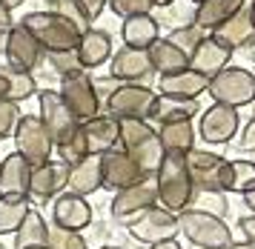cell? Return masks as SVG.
Masks as SVG:
<instances>
[{
	"label": "cell",
	"instance_id": "obj_17",
	"mask_svg": "<svg viewBox=\"0 0 255 249\" xmlns=\"http://www.w3.org/2000/svg\"><path fill=\"white\" fill-rule=\"evenodd\" d=\"M104 189V172H101V155H86L83 160L72 163L66 172V192L78 195V198H89V195Z\"/></svg>",
	"mask_w": 255,
	"mask_h": 249
},
{
	"label": "cell",
	"instance_id": "obj_59",
	"mask_svg": "<svg viewBox=\"0 0 255 249\" xmlns=\"http://www.w3.org/2000/svg\"><path fill=\"white\" fill-rule=\"evenodd\" d=\"M0 249H3V241H0Z\"/></svg>",
	"mask_w": 255,
	"mask_h": 249
},
{
	"label": "cell",
	"instance_id": "obj_5",
	"mask_svg": "<svg viewBox=\"0 0 255 249\" xmlns=\"http://www.w3.org/2000/svg\"><path fill=\"white\" fill-rule=\"evenodd\" d=\"M209 98L221 106H253L255 103V78L250 69L244 66H227L224 72H218L215 78L209 80Z\"/></svg>",
	"mask_w": 255,
	"mask_h": 249
},
{
	"label": "cell",
	"instance_id": "obj_24",
	"mask_svg": "<svg viewBox=\"0 0 255 249\" xmlns=\"http://www.w3.org/2000/svg\"><path fill=\"white\" fill-rule=\"evenodd\" d=\"M212 37H215L221 46H227L230 52H238V49L253 46L255 43V26H253V17H250V9L244 6L235 17H230L224 26H218V29L212 32Z\"/></svg>",
	"mask_w": 255,
	"mask_h": 249
},
{
	"label": "cell",
	"instance_id": "obj_27",
	"mask_svg": "<svg viewBox=\"0 0 255 249\" xmlns=\"http://www.w3.org/2000/svg\"><path fill=\"white\" fill-rule=\"evenodd\" d=\"M146 55H149V63H152V72L163 78V75H175V72H184L189 69V57L178 49L175 43H169L166 37H158L155 43L146 49Z\"/></svg>",
	"mask_w": 255,
	"mask_h": 249
},
{
	"label": "cell",
	"instance_id": "obj_58",
	"mask_svg": "<svg viewBox=\"0 0 255 249\" xmlns=\"http://www.w3.org/2000/svg\"><path fill=\"white\" fill-rule=\"evenodd\" d=\"M0 166H3V158H0Z\"/></svg>",
	"mask_w": 255,
	"mask_h": 249
},
{
	"label": "cell",
	"instance_id": "obj_32",
	"mask_svg": "<svg viewBox=\"0 0 255 249\" xmlns=\"http://www.w3.org/2000/svg\"><path fill=\"white\" fill-rule=\"evenodd\" d=\"M46 232H49V221H43V215L37 209H29V215L23 218L20 229L14 232V247L17 249L46 247Z\"/></svg>",
	"mask_w": 255,
	"mask_h": 249
},
{
	"label": "cell",
	"instance_id": "obj_42",
	"mask_svg": "<svg viewBox=\"0 0 255 249\" xmlns=\"http://www.w3.org/2000/svg\"><path fill=\"white\" fill-rule=\"evenodd\" d=\"M46 11H52V14H60V17H66V20L78 23L81 29H89L86 26V20H83V14L78 11V6H75V0H46Z\"/></svg>",
	"mask_w": 255,
	"mask_h": 249
},
{
	"label": "cell",
	"instance_id": "obj_39",
	"mask_svg": "<svg viewBox=\"0 0 255 249\" xmlns=\"http://www.w3.org/2000/svg\"><path fill=\"white\" fill-rule=\"evenodd\" d=\"M55 152H58L60 163H66V166H72V163H78V160H83L89 152H86V140H83L81 129H78V135H72L69 140H63L60 146H55Z\"/></svg>",
	"mask_w": 255,
	"mask_h": 249
},
{
	"label": "cell",
	"instance_id": "obj_26",
	"mask_svg": "<svg viewBox=\"0 0 255 249\" xmlns=\"http://www.w3.org/2000/svg\"><path fill=\"white\" fill-rule=\"evenodd\" d=\"M218 183H221V192H227V195L250 192L255 186V160H241V158L224 160Z\"/></svg>",
	"mask_w": 255,
	"mask_h": 249
},
{
	"label": "cell",
	"instance_id": "obj_11",
	"mask_svg": "<svg viewBox=\"0 0 255 249\" xmlns=\"http://www.w3.org/2000/svg\"><path fill=\"white\" fill-rule=\"evenodd\" d=\"M43 60V49L32 34L26 32L20 23H14L9 29L6 37V66L14 72H26V75H35V69Z\"/></svg>",
	"mask_w": 255,
	"mask_h": 249
},
{
	"label": "cell",
	"instance_id": "obj_48",
	"mask_svg": "<svg viewBox=\"0 0 255 249\" xmlns=\"http://www.w3.org/2000/svg\"><path fill=\"white\" fill-rule=\"evenodd\" d=\"M241 198H244V206H247V209H250V212L255 215V186L250 189V192H244Z\"/></svg>",
	"mask_w": 255,
	"mask_h": 249
},
{
	"label": "cell",
	"instance_id": "obj_52",
	"mask_svg": "<svg viewBox=\"0 0 255 249\" xmlns=\"http://www.w3.org/2000/svg\"><path fill=\"white\" fill-rule=\"evenodd\" d=\"M152 3H155V6H161V9H169L175 0H152Z\"/></svg>",
	"mask_w": 255,
	"mask_h": 249
},
{
	"label": "cell",
	"instance_id": "obj_10",
	"mask_svg": "<svg viewBox=\"0 0 255 249\" xmlns=\"http://www.w3.org/2000/svg\"><path fill=\"white\" fill-rule=\"evenodd\" d=\"M241 129V118H238V109L232 106H221V103H212L209 109L201 112V121H198V135L207 146H224L230 143L232 137L238 135Z\"/></svg>",
	"mask_w": 255,
	"mask_h": 249
},
{
	"label": "cell",
	"instance_id": "obj_47",
	"mask_svg": "<svg viewBox=\"0 0 255 249\" xmlns=\"http://www.w3.org/2000/svg\"><path fill=\"white\" fill-rule=\"evenodd\" d=\"M12 26H14V23H12V11L6 9V6H3V0H0V32H9Z\"/></svg>",
	"mask_w": 255,
	"mask_h": 249
},
{
	"label": "cell",
	"instance_id": "obj_18",
	"mask_svg": "<svg viewBox=\"0 0 255 249\" xmlns=\"http://www.w3.org/2000/svg\"><path fill=\"white\" fill-rule=\"evenodd\" d=\"M224 160L218 152H209V149H192L186 152V163H189V172H192V183H195L198 192H221V166Z\"/></svg>",
	"mask_w": 255,
	"mask_h": 249
},
{
	"label": "cell",
	"instance_id": "obj_23",
	"mask_svg": "<svg viewBox=\"0 0 255 249\" xmlns=\"http://www.w3.org/2000/svg\"><path fill=\"white\" fill-rule=\"evenodd\" d=\"M244 6H247V0H201L192 11V23L201 32L212 34L218 26H224L230 17H235Z\"/></svg>",
	"mask_w": 255,
	"mask_h": 249
},
{
	"label": "cell",
	"instance_id": "obj_14",
	"mask_svg": "<svg viewBox=\"0 0 255 249\" xmlns=\"http://www.w3.org/2000/svg\"><path fill=\"white\" fill-rule=\"evenodd\" d=\"M109 75H112L118 83H140V86H146L155 72H152L149 55H146L143 49L121 46V49L112 52V57H109Z\"/></svg>",
	"mask_w": 255,
	"mask_h": 249
},
{
	"label": "cell",
	"instance_id": "obj_51",
	"mask_svg": "<svg viewBox=\"0 0 255 249\" xmlns=\"http://www.w3.org/2000/svg\"><path fill=\"white\" fill-rule=\"evenodd\" d=\"M6 37H9V32H0V55H6Z\"/></svg>",
	"mask_w": 255,
	"mask_h": 249
},
{
	"label": "cell",
	"instance_id": "obj_49",
	"mask_svg": "<svg viewBox=\"0 0 255 249\" xmlns=\"http://www.w3.org/2000/svg\"><path fill=\"white\" fill-rule=\"evenodd\" d=\"M146 249H184L178 241H163V244H152V247H146Z\"/></svg>",
	"mask_w": 255,
	"mask_h": 249
},
{
	"label": "cell",
	"instance_id": "obj_35",
	"mask_svg": "<svg viewBox=\"0 0 255 249\" xmlns=\"http://www.w3.org/2000/svg\"><path fill=\"white\" fill-rule=\"evenodd\" d=\"M189 209H198V212H207V215H215V218H227L230 201H227V192H198L195 189Z\"/></svg>",
	"mask_w": 255,
	"mask_h": 249
},
{
	"label": "cell",
	"instance_id": "obj_6",
	"mask_svg": "<svg viewBox=\"0 0 255 249\" xmlns=\"http://www.w3.org/2000/svg\"><path fill=\"white\" fill-rule=\"evenodd\" d=\"M158 206V192H155V181L143 178L135 186H127L121 192L112 195V204H109V215L118 227H132L138 218H143L149 209Z\"/></svg>",
	"mask_w": 255,
	"mask_h": 249
},
{
	"label": "cell",
	"instance_id": "obj_33",
	"mask_svg": "<svg viewBox=\"0 0 255 249\" xmlns=\"http://www.w3.org/2000/svg\"><path fill=\"white\" fill-rule=\"evenodd\" d=\"M32 201L29 198H0V238L3 235H14L23 218L29 215Z\"/></svg>",
	"mask_w": 255,
	"mask_h": 249
},
{
	"label": "cell",
	"instance_id": "obj_31",
	"mask_svg": "<svg viewBox=\"0 0 255 249\" xmlns=\"http://www.w3.org/2000/svg\"><path fill=\"white\" fill-rule=\"evenodd\" d=\"M129 158L138 163V169L146 175V178H152L155 172H158V166H161V160H163V146H161V140H158V129H155V135L149 137H143L140 143H135V146H129L124 149Z\"/></svg>",
	"mask_w": 255,
	"mask_h": 249
},
{
	"label": "cell",
	"instance_id": "obj_54",
	"mask_svg": "<svg viewBox=\"0 0 255 249\" xmlns=\"http://www.w3.org/2000/svg\"><path fill=\"white\" fill-rule=\"evenodd\" d=\"M95 249H124L121 244H106V247H95Z\"/></svg>",
	"mask_w": 255,
	"mask_h": 249
},
{
	"label": "cell",
	"instance_id": "obj_57",
	"mask_svg": "<svg viewBox=\"0 0 255 249\" xmlns=\"http://www.w3.org/2000/svg\"><path fill=\"white\" fill-rule=\"evenodd\" d=\"M192 3H195V6H198V3H201V0H192Z\"/></svg>",
	"mask_w": 255,
	"mask_h": 249
},
{
	"label": "cell",
	"instance_id": "obj_41",
	"mask_svg": "<svg viewBox=\"0 0 255 249\" xmlns=\"http://www.w3.org/2000/svg\"><path fill=\"white\" fill-rule=\"evenodd\" d=\"M20 121V103H12L6 98H0V140L3 137H12Z\"/></svg>",
	"mask_w": 255,
	"mask_h": 249
},
{
	"label": "cell",
	"instance_id": "obj_2",
	"mask_svg": "<svg viewBox=\"0 0 255 249\" xmlns=\"http://www.w3.org/2000/svg\"><path fill=\"white\" fill-rule=\"evenodd\" d=\"M20 26L40 43L43 55L78 49L81 34L86 32L78 23L66 20V17H60V14H52V11H29L23 20H20Z\"/></svg>",
	"mask_w": 255,
	"mask_h": 249
},
{
	"label": "cell",
	"instance_id": "obj_28",
	"mask_svg": "<svg viewBox=\"0 0 255 249\" xmlns=\"http://www.w3.org/2000/svg\"><path fill=\"white\" fill-rule=\"evenodd\" d=\"M121 37H124V46H129V49H143L146 52L161 37V29H158V20L152 14H138V17H127L124 20Z\"/></svg>",
	"mask_w": 255,
	"mask_h": 249
},
{
	"label": "cell",
	"instance_id": "obj_46",
	"mask_svg": "<svg viewBox=\"0 0 255 249\" xmlns=\"http://www.w3.org/2000/svg\"><path fill=\"white\" fill-rule=\"evenodd\" d=\"M238 229L244 232V241L255 247V215H244L241 221H238Z\"/></svg>",
	"mask_w": 255,
	"mask_h": 249
},
{
	"label": "cell",
	"instance_id": "obj_29",
	"mask_svg": "<svg viewBox=\"0 0 255 249\" xmlns=\"http://www.w3.org/2000/svg\"><path fill=\"white\" fill-rule=\"evenodd\" d=\"M195 126L192 121H181V124H163L158 126V140H161L163 152H178V155H186L195 149Z\"/></svg>",
	"mask_w": 255,
	"mask_h": 249
},
{
	"label": "cell",
	"instance_id": "obj_60",
	"mask_svg": "<svg viewBox=\"0 0 255 249\" xmlns=\"http://www.w3.org/2000/svg\"><path fill=\"white\" fill-rule=\"evenodd\" d=\"M253 78H255V69H253Z\"/></svg>",
	"mask_w": 255,
	"mask_h": 249
},
{
	"label": "cell",
	"instance_id": "obj_9",
	"mask_svg": "<svg viewBox=\"0 0 255 249\" xmlns=\"http://www.w3.org/2000/svg\"><path fill=\"white\" fill-rule=\"evenodd\" d=\"M60 101L69 106V112L86 124V121H92L101 115V101H98V95H95V83L92 78L86 75V72H78V75H66V78H60Z\"/></svg>",
	"mask_w": 255,
	"mask_h": 249
},
{
	"label": "cell",
	"instance_id": "obj_20",
	"mask_svg": "<svg viewBox=\"0 0 255 249\" xmlns=\"http://www.w3.org/2000/svg\"><path fill=\"white\" fill-rule=\"evenodd\" d=\"M81 135H83V140H86V152H89V155H104L109 149H118L121 126H118L115 118L98 115L92 121L81 124Z\"/></svg>",
	"mask_w": 255,
	"mask_h": 249
},
{
	"label": "cell",
	"instance_id": "obj_37",
	"mask_svg": "<svg viewBox=\"0 0 255 249\" xmlns=\"http://www.w3.org/2000/svg\"><path fill=\"white\" fill-rule=\"evenodd\" d=\"M46 247L49 249H89V244L83 238V232H72V229H60L55 224H49Z\"/></svg>",
	"mask_w": 255,
	"mask_h": 249
},
{
	"label": "cell",
	"instance_id": "obj_8",
	"mask_svg": "<svg viewBox=\"0 0 255 249\" xmlns=\"http://www.w3.org/2000/svg\"><path fill=\"white\" fill-rule=\"evenodd\" d=\"M37 118L46 126V132L52 135L55 146H60L63 140H69L72 135H78L81 121L69 112V106L60 101V95L55 89H40L37 92Z\"/></svg>",
	"mask_w": 255,
	"mask_h": 249
},
{
	"label": "cell",
	"instance_id": "obj_22",
	"mask_svg": "<svg viewBox=\"0 0 255 249\" xmlns=\"http://www.w3.org/2000/svg\"><path fill=\"white\" fill-rule=\"evenodd\" d=\"M29 178L32 163L17 152L6 155L0 166V198H29Z\"/></svg>",
	"mask_w": 255,
	"mask_h": 249
},
{
	"label": "cell",
	"instance_id": "obj_53",
	"mask_svg": "<svg viewBox=\"0 0 255 249\" xmlns=\"http://www.w3.org/2000/svg\"><path fill=\"white\" fill-rule=\"evenodd\" d=\"M247 9H250V17H253V26H255V0H250V6H247Z\"/></svg>",
	"mask_w": 255,
	"mask_h": 249
},
{
	"label": "cell",
	"instance_id": "obj_36",
	"mask_svg": "<svg viewBox=\"0 0 255 249\" xmlns=\"http://www.w3.org/2000/svg\"><path fill=\"white\" fill-rule=\"evenodd\" d=\"M204 37H207V32H201L195 23H184V26H175L166 40H169V43H175L186 57H189V55L198 49V43H201Z\"/></svg>",
	"mask_w": 255,
	"mask_h": 249
},
{
	"label": "cell",
	"instance_id": "obj_13",
	"mask_svg": "<svg viewBox=\"0 0 255 249\" xmlns=\"http://www.w3.org/2000/svg\"><path fill=\"white\" fill-rule=\"evenodd\" d=\"M101 172H104V189H109L112 195L127 189V186H135V183H140L146 178L138 169V163L129 158L121 146L101 155Z\"/></svg>",
	"mask_w": 255,
	"mask_h": 249
},
{
	"label": "cell",
	"instance_id": "obj_7",
	"mask_svg": "<svg viewBox=\"0 0 255 249\" xmlns=\"http://www.w3.org/2000/svg\"><path fill=\"white\" fill-rule=\"evenodd\" d=\"M14 152L26 158L32 166H40L52 160V152H55V140L46 132V126L40 124L37 115H20L17 121V129H14Z\"/></svg>",
	"mask_w": 255,
	"mask_h": 249
},
{
	"label": "cell",
	"instance_id": "obj_55",
	"mask_svg": "<svg viewBox=\"0 0 255 249\" xmlns=\"http://www.w3.org/2000/svg\"><path fill=\"white\" fill-rule=\"evenodd\" d=\"M0 98H6V83H3V75H0Z\"/></svg>",
	"mask_w": 255,
	"mask_h": 249
},
{
	"label": "cell",
	"instance_id": "obj_30",
	"mask_svg": "<svg viewBox=\"0 0 255 249\" xmlns=\"http://www.w3.org/2000/svg\"><path fill=\"white\" fill-rule=\"evenodd\" d=\"M198 112H201L198 101H178V98H163V95H158V103H155L152 121H155L158 126H163V124H181V121H192Z\"/></svg>",
	"mask_w": 255,
	"mask_h": 249
},
{
	"label": "cell",
	"instance_id": "obj_34",
	"mask_svg": "<svg viewBox=\"0 0 255 249\" xmlns=\"http://www.w3.org/2000/svg\"><path fill=\"white\" fill-rule=\"evenodd\" d=\"M0 75H3V83H6V101L23 103V101H29L32 95H37V80H35V75L14 72V69H9V66L0 69Z\"/></svg>",
	"mask_w": 255,
	"mask_h": 249
},
{
	"label": "cell",
	"instance_id": "obj_40",
	"mask_svg": "<svg viewBox=\"0 0 255 249\" xmlns=\"http://www.w3.org/2000/svg\"><path fill=\"white\" fill-rule=\"evenodd\" d=\"M109 9L115 11L118 17H138V14H152V9H155V3L152 0H109L106 3Z\"/></svg>",
	"mask_w": 255,
	"mask_h": 249
},
{
	"label": "cell",
	"instance_id": "obj_15",
	"mask_svg": "<svg viewBox=\"0 0 255 249\" xmlns=\"http://www.w3.org/2000/svg\"><path fill=\"white\" fill-rule=\"evenodd\" d=\"M66 172H69V166L60 163V160H46L40 166H32L29 201L32 204H49L60 192H66Z\"/></svg>",
	"mask_w": 255,
	"mask_h": 249
},
{
	"label": "cell",
	"instance_id": "obj_44",
	"mask_svg": "<svg viewBox=\"0 0 255 249\" xmlns=\"http://www.w3.org/2000/svg\"><path fill=\"white\" fill-rule=\"evenodd\" d=\"M92 83H95V95H98L101 106H104V103L109 101V95H112V92H115L118 86H121V83H118V80L112 78V75H109V78H95Z\"/></svg>",
	"mask_w": 255,
	"mask_h": 249
},
{
	"label": "cell",
	"instance_id": "obj_16",
	"mask_svg": "<svg viewBox=\"0 0 255 249\" xmlns=\"http://www.w3.org/2000/svg\"><path fill=\"white\" fill-rule=\"evenodd\" d=\"M95 221V209L86 198H78V195L60 192L55 201H52V221L60 229H72V232H86Z\"/></svg>",
	"mask_w": 255,
	"mask_h": 249
},
{
	"label": "cell",
	"instance_id": "obj_4",
	"mask_svg": "<svg viewBox=\"0 0 255 249\" xmlns=\"http://www.w3.org/2000/svg\"><path fill=\"white\" fill-rule=\"evenodd\" d=\"M155 103H158V92L155 89L140 86V83H121L109 95L104 109L115 121H152Z\"/></svg>",
	"mask_w": 255,
	"mask_h": 249
},
{
	"label": "cell",
	"instance_id": "obj_19",
	"mask_svg": "<svg viewBox=\"0 0 255 249\" xmlns=\"http://www.w3.org/2000/svg\"><path fill=\"white\" fill-rule=\"evenodd\" d=\"M232 60V52L227 49V46H221L212 34H207L201 43H198V49L189 55V69L192 72H198V75H204L207 80H212L218 72H224V69L230 66Z\"/></svg>",
	"mask_w": 255,
	"mask_h": 249
},
{
	"label": "cell",
	"instance_id": "obj_38",
	"mask_svg": "<svg viewBox=\"0 0 255 249\" xmlns=\"http://www.w3.org/2000/svg\"><path fill=\"white\" fill-rule=\"evenodd\" d=\"M46 57V63L52 66V72L58 75V78H66V75H78V72H86L81 66V57H78V49H72V52H52V55H43Z\"/></svg>",
	"mask_w": 255,
	"mask_h": 249
},
{
	"label": "cell",
	"instance_id": "obj_45",
	"mask_svg": "<svg viewBox=\"0 0 255 249\" xmlns=\"http://www.w3.org/2000/svg\"><path fill=\"white\" fill-rule=\"evenodd\" d=\"M238 146L244 149V152H255V118L250 121V124L241 129V137H238Z\"/></svg>",
	"mask_w": 255,
	"mask_h": 249
},
{
	"label": "cell",
	"instance_id": "obj_21",
	"mask_svg": "<svg viewBox=\"0 0 255 249\" xmlns=\"http://www.w3.org/2000/svg\"><path fill=\"white\" fill-rule=\"evenodd\" d=\"M207 89H209V80L204 78V75L192 72V69H184V72H175V75L158 78V95H163V98L198 101Z\"/></svg>",
	"mask_w": 255,
	"mask_h": 249
},
{
	"label": "cell",
	"instance_id": "obj_1",
	"mask_svg": "<svg viewBox=\"0 0 255 249\" xmlns=\"http://www.w3.org/2000/svg\"><path fill=\"white\" fill-rule=\"evenodd\" d=\"M152 181H155V192H158V206L169 209L175 215L189 209L192 195H195V183H192V172H189L186 155L166 152L158 172L152 175Z\"/></svg>",
	"mask_w": 255,
	"mask_h": 249
},
{
	"label": "cell",
	"instance_id": "obj_25",
	"mask_svg": "<svg viewBox=\"0 0 255 249\" xmlns=\"http://www.w3.org/2000/svg\"><path fill=\"white\" fill-rule=\"evenodd\" d=\"M112 34L104 29H86L81 34V43H78V57H81L83 69H98L109 63L112 57Z\"/></svg>",
	"mask_w": 255,
	"mask_h": 249
},
{
	"label": "cell",
	"instance_id": "obj_50",
	"mask_svg": "<svg viewBox=\"0 0 255 249\" xmlns=\"http://www.w3.org/2000/svg\"><path fill=\"white\" fill-rule=\"evenodd\" d=\"M230 249H255V247H253V244H247V241H232Z\"/></svg>",
	"mask_w": 255,
	"mask_h": 249
},
{
	"label": "cell",
	"instance_id": "obj_43",
	"mask_svg": "<svg viewBox=\"0 0 255 249\" xmlns=\"http://www.w3.org/2000/svg\"><path fill=\"white\" fill-rule=\"evenodd\" d=\"M106 3H109V0H75V6H78V11L83 14V20L86 23L98 20L101 11L106 9Z\"/></svg>",
	"mask_w": 255,
	"mask_h": 249
},
{
	"label": "cell",
	"instance_id": "obj_61",
	"mask_svg": "<svg viewBox=\"0 0 255 249\" xmlns=\"http://www.w3.org/2000/svg\"><path fill=\"white\" fill-rule=\"evenodd\" d=\"M192 249H195V247H192Z\"/></svg>",
	"mask_w": 255,
	"mask_h": 249
},
{
	"label": "cell",
	"instance_id": "obj_3",
	"mask_svg": "<svg viewBox=\"0 0 255 249\" xmlns=\"http://www.w3.org/2000/svg\"><path fill=\"white\" fill-rule=\"evenodd\" d=\"M178 232L195 249H230L235 241L230 224L224 218L207 215L198 209H184L178 215Z\"/></svg>",
	"mask_w": 255,
	"mask_h": 249
},
{
	"label": "cell",
	"instance_id": "obj_56",
	"mask_svg": "<svg viewBox=\"0 0 255 249\" xmlns=\"http://www.w3.org/2000/svg\"><path fill=\"white\" fill-rule=\"evenodd\" d=\"M29 249H49V247H29Z\"/></svg>",
	"mask_w": 255,
	"mask_h": 249
},
{
	"label": "cell",
	"instance_id": "obj_12",
	"mask_svg": "<svg viewBox=\"0 0 255 249\" xmlns=\"http://www.w3.org/2000/svg\"><path fill=\"white\" fill-rule=\"evenodd\" d=\"M129 235L138 241V244H163V241H175L178 235V215L163 209V206H155L149 209L143 218H138L132 227H129Z\"/></svg>",
	"mask_w": 255,
	"mask_h": 249
}]
</instances>
